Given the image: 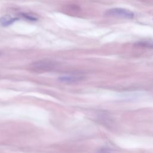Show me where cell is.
<instances>
[{
  "label": "cell",
  "instance_id": "obj_1",
  "mask_svg": "<svg viewBox=\"0 0 153 153\" xmlns=\"http://www.w3.org/2000/svg\"><path fill=\"white\" fill-rule=\"evenodd\" d=\"M57 63L52 60H39L30 64V69L36 72H44L53 70L57 66Z\"/></svg>",
  "mask_w": 153,
  "mask_h": 153
},
{
  "label": "cell",
  "instance_id": "obj_2",
  "mask_svg": "<svg viewBox=\"0 0 153 153\" xmlns=\"http://www.w3.org/2000/svg\"><path fill=\"white\" fill-rule=\"evenodd\" d=\"M105 15L109 17L127 19H133L134 16L133 12L129 10L122 8H112L109 9L106 11Z\"/></svg>",
  "mask_w": 153,
  "mask_h": 153
},
{
  "label": "cell",
  "instance_id": "obj_3",
  "mask_svg": "<svg viewBox=\"0 0 153 153\" xmlns=\"http://www.w3.org/2000/svg\"><path fill=\"white\" fill-rule=\"evenodd\" d=\"M84 79V76L81 75H63L60 76L58 78V79L62 82L65 83H73V82H76L78 81H80Z\"/></svg>",
  "mask_w": 153,
  "mask_h": 153
},
{
  "label": "cell",
  "instance_id": "obj_4",
  "mask_svg": "<svg viewBox=\"0 0 153 153\" xmlns=\"http://www.w3.org/2000/svg\"><path fill=\"white\" fill-rule=\"evenodd\" d=\"M18 20V17H14L10 15H5L0 19V24L2 26H7Z\"/></svg>",
  "mask_w": 153,
  "mask_h": 153
},
{
  "label": "cell",
  "instance_id": "obj_5",
  "mask_svg": "<svg viewBox=\"0 0 153 153\" xmlns=\"http://www.w3.org/2000/svg\"><path fill=\"white\" fill-rule=\"evenodd\" d=\"M139 45L149 47V48H153V42L150 41H140L137 43Z\"/></svg>",
  "mask_w": 153,
  "mask_h": 153
},
{
  "label": "cell",
  "instance_id": "obj_6",
  "mask_svg": "<svg viewBox=\"0 0 153 153\" xmlns=\"http://www.w3.org/2000/svg\"><path fill=\"white\" fill-rule=\"evenodd\" d=\"M21 16H22L23 18H25V19H27V20H30V21H36V20H37V19H36L35 17H33V16H30V15H29V14H27L22 13V14H21Z\"/></svg>",
  "mask_w": 153,
  "mask_h": 153
},
{
  "label": "cell",
  "instance_id": "obj_7",
  "mask_svg": "<svg viewBox=\"0 0 153 153\" xmlns=\"http://www.w3.org/2000/svg\"><path fill=\"white\" fill-rule=\"evenodd\" d=\"M1 52H0V55H1Z\"/></svg>",
  "mask_w": 153,
  "mask_h": 153
}]
</instances>
